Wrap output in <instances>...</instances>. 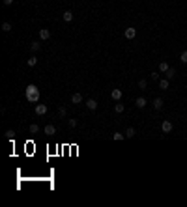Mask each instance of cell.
Returning <instances> with one entry per match:
<instances>
[{"label": "cell", "mask_w": 187, "mask_h": 207, "mask_svg": "<svg viewBox=\"0 0 187 207\" xmlns=\"http://www.w3.org/2000/svg\"><path fill=\"white\" fill-rule=\"evenodd\" d=\"M26 101H30V103H38L39 101V90H38L36 84L26 86Z\"/></svg>", "instance_id": "cell-1"}, {"label": "cell", "mask_w": 187, "mask_h": 207, "mask_svg": "<svg viewBox=\"0 0 187 207\" xmlns=\"http://www.w3.org/2000/svg\"><path fill=\"white\" fill-rule=\"evenodd\" d=\"M124 105H120V103H116V105H114V112H116V114H122V112H124Z\"/></svg>", "instance_id": "cell-18"}, {"label": "cell", "mask_w": 187, "mask_h": 207, "mask_svg": "<svg viewBox=\"0 0 187 207\" xmlns=\"http://www.w3.org/2000/svg\"><path fill=\"white\" fill-rule=\"evenodd\" d=\"M26 63H28V65H30V67H34V65H36V63H38V58H36V56H30L28 60H26Z\"/></svg>", "instance_id": "cell-19"}, {"label": "cell", "mask_w": 187, "mask_h": 207, "mask_svg": "<svg viewBox=\"0 0 187 207\" xmlns=\"http://www.w3.org/2000/svg\"><path fill=\"white\" fill-rule=\"evenodd\" d=\"M58 114H60V118H66V114H67L66 106H60V108H58Z\"/></svg>", "instance_id": "cell-25"}, {"label": "cell", "mask_w": 187, "mask_h": 207, "mask_svg": "<svg viewBox=\"0 0 187 207\" xmlns=\"http://www.w3.org/2000/svg\"><path fill=\"white\" fill-rule=\"evenodd\" d=\"M2 32H11V22H4L2 25Z\"/></svg>", "instance_id": "cell-22"}, {"label": "cell", "mask_w": 187, "mask_h": 207, "mask_svg": "<svg viewBox=\"0 0 187 207\" xmlns=\"http://www.w3.org/2000/svg\"><path fill=\"white\" fill-rule=\"evenodd\" d=\"M161 131L169 134L170 131H172V121H169V119H166V121H163V123H161Z\"/></svg>", "instance_id": "cell-3"}, {"label": "cell", "mask_w": 187, "mask_h": 207, "mask_svg": "<svg viewBox=\"0 0 187 207\" xmlns=\"http://www.w3.org/2000/svg\"><path fill=\"white\" fill-rule=\"evenodd\" d=\"M166 78H169V80H172L174 77H176V69H172V67H169V71H166Z\"/></svg>", "instance_id": "cell-16"}, {"label": "cell", "mask_w": 187, "mask_h": 207, "mask_svg": "<svg viewBox=\"0 0 187 207\" xmlns=\"http://www.w3.org/2000/svg\"><path fill=\"white\" fill-rule=\"evenodd\" d=\"M86 106H88V110H95V108H97L95 99H88V101H86Z\"/></svg>", "instance_id": "cell-12"}, {"label": "cell", "mask_w": 187, "mask_h": 207, "mask_svg": "<svg viewBox=\"0 0 187 207\" xmlns=\"http://www.w3.org/2000/svg\"><path fill=\"white\" fill-rule=\"evenodd\" d=\"M146 86H148V82H146L144 78H140V80H138V88H140V90H146Z\"/></svg>", "instance_id": "cell-23"}, {"label": "cell", "mask_w": 187, "mask_h": 207, "mask_svg": "<svg viewBox=\"0 0 187 207\" xmlns=\"http://www.w3.org/2000/svg\"><path fill=\"white\" fill-rule=\"evenodd\" d=\"M169 63H166V62H161V63H159V73H166V71H169Z\"/></svg>", "instance_id": "cell-15"}, {"label": "cell", "mask_w": 187, "mask_h": 207, "mask_svg": "<svg viewBox=\"0 0 187 207\" xmlns=\"http://www.w3.org/2000/svg\"><path fill=\"white\" fill-rule=\"evenodd\" d=\"M122 95H124V93H122V90H118V88L110 91V97H112L114 101H120V99H122Z\"/></svg>", "instance_id": "cell-8"}, {"label": "cell", "mask_w": 187, "mask_h": 207, "mask_svg": "<svg viewBox=\"0 0 187 207\" xmlns=\"http://www.w3.org/2000/svg\"><path fill=\"white\" fill-rule=\"evenodd\" d=\"M150 77H152L153 80H159V73H157V71H153V73H150Z\"/></svg>", "instance_id": "cell-27"}, {"label": "cell", "mask_w": 187, "mask_h": 207, "mask_svg": "<svg viewBox=\"0 0 187 207\" xmlns=\"http://www.w3.org/2000/svg\"><path fill=\"white\" fill-rule=\"evenodd\" d=\"M71 103H73V105H79V103H82V95L79 93V91H75V93L71 95Z\"/></svg>", "instance_id": "cell-7"}, {"label": "cell", "mask_w": 187, "mask_h": 207, "mask_svg": "<svg viewBox=\"0 0 187 207\" xmlns=\"http://www.w3.org/2000/svg\"><path fill=\"white\" fill-rule=\"evenodd\" d=\"M124 134H125V138H133L135 134H137V131H135L133 127H129V129H125V133H124Z\"/></svg>", "instance_id": "cell-14"}, {"label": "cell", "mask_w": 187, "mask_h": 207, "mask_svg": "<svg viewBox=\"0 0 187 207\" xmlns=\"http://www.w3.org/2000/svg\"><path fill=\"white\" fill-rule=\"evenodd\" d=\"M4 4H6V6H11V4H13V0H2Z\"/></svg>", "instance_id": "cell-29"}, {"label": "cell", "mask_w": 187, "mask_h": 207, "mask_svg": "<svg viewBox=\"0 0 187 207\" xmlns=\"http://www.w3.org/2000/svg\"><path fill=\"white\" fill-rule=\"evenodd\" d=\"M30 49H32V52H38V50L41 49V43H39V41H32L30 43Z\"/></svg>", "instance_id": "cell-13"}, {"label": "cell", "mask_w": 187, "mask_h": 207, "mask_svg": "<svg viewBox=\"0 0 187 207\" xmlns=\"http://www.w3.org/2000/svg\"><path fill=\"white\" fill-rule=\"evenodd\" d=\"M30 133H32V134L39 133V125H38V123H32V125H30Z\"/></svg>", "instance_id": "cell-20"}, {"label": "cell", "mask_w": 187, "mask_h": 207, "mask_svg": "<svg viewBox=\"0 0 187 207\" xmlns=\"http://www.w3.org/2000/svg\"><path fill=\"white\" fill-rule=\"evenodd\" d=\"M39 39H41V41H47V39H51V30L41 28V30H39Z\"/></svg>", "instance_id": "cell-2"}, {"label": "cell", "mask_w": 187, "mask_h": 207, "mask_svg": "<svg viewBox=\"0 0 187 207\" xmlns=\"http://www.w3.org/2000/svg\"><path fill=\"white\" fill-rule=\"evenodd\" d=\"M13 134H15L13 131H6V136H8V138H13Z\"/></svg>", "instance_id": "cell-28"}, {"label": "cell", "mask_w": 187, "mask_h": 207, "mask_svg": "<svg viewBox=\"0 0 187 207\" xmlns=\"http://www.w3.org/2000/svg\"><path fill=\"white\" fill-rule=\"evenodd\" d=\"M153 108H155V110H161L163 108V99H155V101H153Z\"/></svg>", "instance_id": "cell-17"}, {"label": "cell", "mask_w": 187, "mask_h": 207, "mask_svg": "<svg viewBox=\"0 0 187 207\" xmlns=\"http://www.w3.org/2000/svg\"><path fill=\"white\" fill-rule=\"evenodd\" d=\"M124 35H125L127 39H133L135 35H137V30H135L133 26H129V28H125V32H124Z\"/></svg>", "instance_id": "cell-4"}, {"label": "cell", "mask_w": 187, "mask_h": 207, "mask_svg": "<svg viewBox=\"0 0 187 207\" xmlns=\"http://www.w3.org/2000/svg\"><path fill=\"white\" fill-rule=\"evenodd\" d=\"M125 138V134H122V133H114L112 134V140H124Z\"/></svg>", "instance_id": "cell-21"}, {"label": "cell", "mask_w": 187, "mask_h": 207, "mask_svg": "<svg viewBox=\"0 0 187 207\" xmlns=\"http://www.w3.org/2000/svg\"><path fill=\"white\" fill-rule=\"evenodd\" d=\"M169 86H170L169 78H159V88L161 90H169Z\"/></svg>", "instance_id": "cell-9"}, {"label": "cell", "mask_w": 187, "mask_h": 207, "mask_svg": "<svg viewBox=\"0 0 187 207\" xmlns=\"http://www.w3.org/2000/svg\"><path fill=\"white\" fill-rule=\"evenodd\" d=\"M62 19H64L66 22H71V21H73V13H71V11H64V13H62Z\"/></svg>", "instance_id": "cell-10"}, {"label": "cell", "mask_w": 187, "mask_h": 207, "mask_svg": "<svg viewBox=\"0 0 187 207\" xmlns=\"http://www.w3.org/2000/svg\"><path fill=\"white\" fill-rule=\"evenodd\" d=\"M135 105H137V108H144V106H146V99L144 97H137Z\"/></svg>", "instance_id": "cell-11"}, {"label": "cell", "mask_w": 187, "mask_h": 207, "mask_svg": "<svg viewBox=\"0 0 187 207\" xmlns=\"http://www.w3.org/2000/svg\"><path fill=\"white\" fill-rule=\"evenodd\" d=\"M47 105H36V114L38 116H43V114H47Z\"/></svg>", "instance_id": "cell-6"}, {"label": "cell", "mask_w": 187, "mask_h": 207, "mask_svg": "<svg viewBox=\"0 0 187 207\" xmlns=\"http://www.w3.org/2000/svg\"><path fill=\"white\" fill-rule=\"evenodd\" d=\"M180 62L182 63H187V50H184V52L180 54Z\"/></svg>", "instance_id": "cell-24"}, {"label": "cell", "mask_w": 187, "mask_h": 207, "mask_svg": "<svg viewBox=\"0 0 187 207\" xmlns=\"http://www.w3.org/2000/svg\"><path fill=\"white\" fill-rule=\"evenodd\" d=\"M43 133H45L47 136H53V134L56 133V127H54V125H51V123H49V125H45V129H43Z\"/></svg>", "instance_id": "cell-5"}, {"label": "cell", "mask_w": 187, "mask_h": 207, "mask_svg": "<svg viewBox=\"0 0 187 207\" xmlns=\"http://www.w3.org/2000/svg\"><path fill=\"white\" fill-rule=\"evenodd\" d=\"M67 125H69L71 129H73V127H77V119H73V118H71V119H67Z\"/></svg>", "instance_id": "cell-26"}]
</instances>
